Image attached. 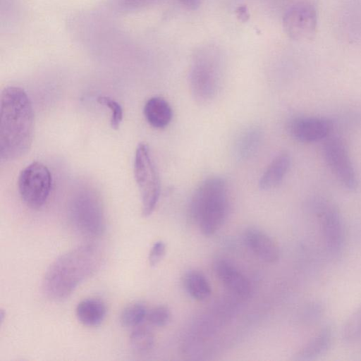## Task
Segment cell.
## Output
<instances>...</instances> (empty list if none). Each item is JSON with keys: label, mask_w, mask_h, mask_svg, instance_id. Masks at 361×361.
Segmentation results:
<instances>
[{"label": "cell", "mask_w": 361, "mask_h": 361, "mask_svg": "<svg viewBox=\"0 0 361 361\" xmlns=\"http://www.w3.org/2000/svg\"><path fill=\"white\" fill-rule=\"evenodd\" d=\"M34 126V110L25 91L16 86L4 88L1 94V160H13L28 152L32 142Z\"/></svg>", "instance_id": "6da1fadb"}, {"label": "cell", "mask_w": 361, "mask_h": 361, "mask_svg": "<svg viewBox=\"0 0 361 361\" xmlns=\"http://www.w3.org/2000/svg\"><path fill=\"white\" fill-rule=\"evenodd\" d=\"M102 263V251L95 245L84 244L67 251L47 267L42 281L44 295L53 301L65 300Z\"/></svg>", "instance_id": "7a4b0ae2"}, {"label": "cell", "mask_w": 361, "mask_h": 361, "mask_svg": "<svg viewBox=\"0 0 361 361\" xmlns=\"http://www.w3.org/2000/svg\"><path fill=\"white\" fill-rule=\"evenodd\" d=\"M228 209L227 186L219 177L202 181L190 200L189 214L205 236L214 234L226 219Z\"/></svg>", "instance_id": "3957f363"}, {"label": "cell", "mask_w": 361, "mask_h": 361, "mask_svg": "<svg viewBox=\"0 0 361 361\" xmlns=\"http://www.w3.org/2000/svg\"><path fill=\"white\" fill-rule=\"evenodd\" d=\"M223 78V59L219 48L205 44L194 51L189 71L191 94L200 104L211 102L217 94Z\"/></svg>", "instance_id": "277c9868"}, {"label": "cell", "mask_w": 361, "mask_h": 361, "mask_svg": "<svg viewBox=\"0 0 361 361\" xmlns=\"http://www.w3.org/2000/svg\"><path fill=\"white\" fill-rule=\"evenodd\" d=\"M68 213L74 228L88 238H97L106 228L104 207L99 196L90 188L78 190L71 198Z\"/></svg>", "instance_id": "5b68a950"}, {"label": "cell", "mask_w": 361, "mask_h": 361, "mask_svg": "<svg viewBox=\"0 0 361 361\" xmlns=\"http://www.w3.org/2000/svg\"><path fill=\"white\" fill-rule=\"evenodd\" d=\"M133 168L141 197L142 213L147 217L154 211L161 191L159 173L147 143L140 142L137 146Z\"/></svg>", "instance_id": "8992f818"}, {"label": "cell", "mask_w": 361, "mask_h": 361, "mask_svg": "<svg viewBox=\"0 0 361 361\" xmlns=\"http://www.w3.org/2000/svg\"><path fill=\"white\" fill-rule=\"evenodd\" d=\"M310 208L319 220L326 254L331 259H339L343 253L345 243V226L339 211L331 203L320 198L313 199Z\"/></svg>", "instance_id": "52a82bcc"}, {"label": "cell", "mask_w": 361, "mask_h": 361, "mask_svg": "<svg viewBox=\"0 0 361 361\" xmlns=\"http://www.w3.org/2000/svg\"><path fill=\"white\" fill-rule=\"evenodd\" d=\"M52 176L44 164L33 161L18 176V186L21 200L28 207L39 209L47 202L51 190Z\"/></svg>", "instance_id": "ba28073f"}, {"label": "cell", "mask_w": 361, "mask_h": 361, "mask_svg": "<svg viewBox=\"0 0 361 361\" xmlns=\"http://www.w3.org/2000/svg\"><path fill=\"white\" fill-rule=\"evenodd\" d=\"M282 23L285 32L292 39L310 40L317 32V10L310 1L295 2L286 9Z\"/></svg>", "instance_id": "9c48e42d"}, {"label": "cell", "mask_w": 361, "mask_h": 361, "mask_svg": "<svg viewBox=\"0 0 361 361\" xmlns=\"http://www.w3.org/2000/svg\"><path fill=\"white\" fill-rule=\"evenodd\" d=\"M325 160L341 184L348 190H355L358 180L343 140L338 137H329L324 145Z\"/></svg>", "instance_id": "30bf717a"}, {"label": "cell", "mask_w": 361, "mask_h": 361, "mask_svg": "<svg viewBox=\"0 0 361 361\" xmlns=\"http://www.w3.org/2000/svg\"><path fill=\"white\" fill-rule=\"evenodd\" d=\"M334 121L314 116H299L288 123L290 135L301 142H313L328 138L334 130Z\"/></svg>", "instance_id": "8fae6325"}, {"label": "cell", "mask_w": 361, "mask_h": 361, "mask_svg": "<svg viewBox=\"0 0 361 361\" xmlns=\"http://www.w3.org/2000/svg\"><path fill=\"white\" fill-rule=\"evenodd\" d=\"M219 280L231 292L238 297L247 298L251 293V285L246 276L233 264L221 259L214 266Z\"/></svg>", "instance_id": "7c38bea8"}, {"label": "cell", "mask_w": 361, "mask_h": 361, "mask_svg": "<svg viewBox=\"0 0 361 361\" xmlns=\"http://www.w3.org/2000/svg\"><path fill=\"white\" fill-rule=\"evenodd\" d=\"M244 240L252 252L263 262L274 263L279 259L280 252L278 245L262 231L250 228L245 231Z\"/></svg>", "instance_id": "4fadbf2b"}, {"label": "cell", "mask_w": 361, "mask_h": 361, "mask_svg": "<svg viewBox=\"0 0 361 361\" xmlns=\"http://www.w3.org/2000/svg\"><path fill=\"white\" fill-rule=\"evenodd\" d=\"M332 338L331 326H324L297 352L295 359L311 360L323 355L330 348Z\"/></svg>", "instance_id": "5bb4252c"}, {"label": "cell", "mask_w": 361, "mask_h": 361, "mask_svg": "<svg viewBox=\"0 0 361 361\" xmlns=\"http://www.w3.org/2000/svg\"><path fill=\"white\" fill-rule=\"evenodd\" d=\"M290 162V157L288 153L282 152L276 155L262 175L259 188L268 190L278 186L288 173Z\"/></svg>", "instance_id": "9a60e30c"}, {"label": "cell", "mask_w": 361, "mask_h": 361, "mask_svg": "<svg viewBox=\"0 0 361 361\" xmlns=\"http://www.w3.org/2000/svg\"><path fill=\"white\" fill-rule=\"evenodd\" d=\"M143 111L148 123L157 129L166 128L170 123L173 116L170 104L160 97L149 99L145 104Z\"/></svg>", "instance_id": "2e32d148"}, {"label": "cell", "mask_w": 361, "mask_h": 361, "mask_svg": "<svg viewBox=\"0 0 361 361\" xmlns=\"http://www.w3.org/2000/svg\"><path fill=\"white\" fill-rule=\"evenodd\" d=\"M75 314L79 322L83 325L96 326L99 325L106 317V305L98 298L84 299L78 304Z\"/></svg>", "instance_id": "e0dca14e"}, {"label": "cell", "mask_w": 361, "mask_h": 361, "mask_svg": "<svg viewBox=\"0 0 361 361\" xmlns=\"http://www.w3.org/2000/svg\"><path fill=\"white\" fill-rule=\"evenodd\" d=\"M262 138V130L257 127H250L238 137L234 145V154L238 160H246L259 148Z\"/></svg>", "instance_id": "ac0fdd59"}, {"label": "cell", "mask_w": 361, "mask_h": 361, "mask_svg": "<svg viewBox=\"0 0 361 361\" xmlns=\"http://www.w3.org/2000/svg\"><path fill=\"white\" fill-rule=\"evenodd\" d=\"M184 284L189 295L197 300L207 299L212 293L210 284L201 272L192 271L186 274Z\"/></svg>", "instance_id": "d6986e66"}, {"label": "cell", "mask_w": 361, "mask_h": 361, "mask_svg": "<svg viewBox=\"0 0 361 361\" xmlns=\"http://www.w3.org/2000/svg\"><path fill=\"white\" fill-rule=\"evenodd\" d=\"M147 312L143 304L132 303L122 311L120 317L121 323L126 327H137L147 319Z\"/></svg>", "instance_id": "ffe728a7"}, {"label": "cell", "mask_w": 361, "mask_h": 361, "mask_svg": "<svg viewBox=\"0 0 361 361\" xmlns=\"http://www.w3.org/2000/svg\"><path fill=\"white\" fill-rule=\"evenodd\" d=\"M342 337L348 343L361 341V306L345 321L342 330Z\"/></svg>", "instance_id": "44dd1931"}, {"label": "cell", "mask_w": 361, "mask_h": 361, "mask_svg": "<svg viewBox=\"0 0 361 361\" xmlns=\"http://www.w3.org/2000/svg\"><path fill=\"white\" fill-rule=\"evenodd\" d=\"M154 343L152 333L145 327H136L130 336V344L133 350L138 353L150 350Z\"/></svg>", "instance_id": "7402d4cb"}, {"label": "cell", "mask_w": 361, "mask_h": 361, "mask_svg": "<svg viewBox=\"0 0 361 361\" xmlns=\"http://www.w3.org/2000/svg\"><path fill=\"white\" fill-rule=\"evenodd\" d=\"M97 100L99 104L107 106L110 109L111 112V127L114 130L118 129L123 116L121 104L107 96H99Z\"/></svg>", "instance_id": "603a6c76"}, {"label": "cell", "mask_w": 361, "mask_h": 361, "mask_svg": "<svg viewBox=\"0 0 361 361\" xmlns=\"http://www.w3.org/2000/svg\"><path fill=\"white\" fill-rule=\"evenodd\" d=\"M170 310L166 306L159 305L151 309L147 315V321L154 326H164L170 320Z\"/></svg>", "instance_id": "cb8c5ba5"}, {"label": "cell", "mask_w": 361, "mask_h": 361, "mask_svg": "<svg viewBox=\"0 0 361 361\" xmlns=\"http://www.w3.org/2000/svg\"><path fill=\"white\" fill-rule=\"evenodd\" d=\"M166 248V244L161 240H158L152 245L148 257L151 267H155L160 262L165 255Z\"/></svg>", "instance_id": "d4e9b609"}, {"label": "cell", "mask_w": 361, "mask_h": 361, "mask_svg": "<svg viewBox=\"0 0 361 361\" xmlns=\"http://www.w3.org/2000/svg\"><path fill=\"white\" fill-rule=\"evenodd\" d=\"M161 0H120L122 6L136 9L155 4Z\"/></svg>", "instance_id": "484cf974"}, {"label": "cell", "mask_w": 361, "mask_h": 361, "mask_svg": "<svg viewBox=\"0 0 361 361\" xmlns=\"http://www.w3.org/2000/svg\"><path fill=\"white\" fill-rule=\"evenodd\" d=\"M178 1L185 8L195 10L199 7L201 0H178Z\"/></svg>", "instance_id": "4316f807"}]
</instances>
